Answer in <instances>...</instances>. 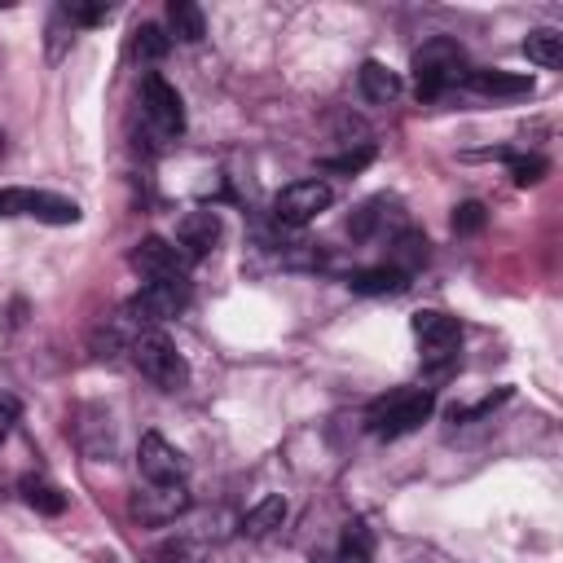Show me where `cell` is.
Wrapping results in <instances>:
<instances>
[{"label":"cell","mask_w":563,"mask_h":563,"mask_svg":"<svg viewBox=\"0 0 563 563\" xmlns=\"http://www.w3.org/2000/svg\"><path fill=\"white\" fill-rule=\"evenodd\" d=\"M413 339L422 343V374H427V383H444L457 369V347H462L457 317L422 308V312H413Z\"/></svg>","instance_id":"6da1fadb"},{"label":"cell","mask_w":563,"mask_h":563,"mask_svg":"<svg viewBox=\"0 0 563 563\" xmlns=\"http://www.w3.org/2000/svg\"><path fill=\"white\" fill-rule=\"evenodd\" d=\"M167 48H172V35H167L163 26L141 22V26L132 31V57H141V62H158V57H167Z\"/></svg>","instance_id":"ffe728a7"},{"label":"cell","mask_w":563,"mask_h":563,"mask_svg":"<svg viewBox=\"0 0 563 563\" xmlns=\"http://www.w3.org/2000/svg\"><path fill=\"white\" fill-rule=\"evenodd\" d=\"M167 31L180 40V44H198L207 35V18L194 0H172L167 4Z\"/></svg>","instance_id":"2e32d148"},{"label":"cell","mask_w":563,"mask_h":563,"mask_svg":"<svg viewBox=\"0 0 563 563\" xmlns=\"http://www.w3.org/2000/svg\"><path fill=\"white\" fill-rule=\"evenodd\" d=\"M132 361H136V369H141L154 387H163V391H180L185 378H189L185 356L176 352V343H172L163 330H141V334L132 339Z\"/></svg>","instance_id":"277c9868"},{"label":"cell","mask_w":563,"mask_h":563,"mask_svg":"<svg viewBox=\"0 0 563 563\" xmlns=\"http://www.w3.org/2000/svg\"><path fill=\"white\" fill-rule=\"evenodd\" d=\"M545 172H550V163H545L541 154H528V158H510V176H515V185H523V189H528V185H537Z\"/></svg>","instance_id":"d4e9b609"},{"label":"cell","mask_w":563,"mask_h":563,"mask_svg":"<svg viewBox=\"0 0 563 563\" xmlns=\"http://www.w3.org/2000/svg\"><path fill=\"white\" fill-rule=\"evenodd\" d=\"M189 303V277H163V282H145L132 299H128V321L132 325H145V330H158L163 321H172L180 308Z\"/></svg>","instance_id":"5b68a950"},{"label":"cell","mask_w":563,"mask_h":563,"mask_svg":"<svg viewBox=\"0 0 563 563\" xmlns=\"http://www.w3.org/2000/svg\"><path fill=\"white\" fill-rule=\"evenodd\" d=\"M462 84L484 97H528L532 92V75H510V70H466Z\"/></svg>","instance_id":"4fadbf2b"},{"label":"cell","mask_w":563,"mask_h":563,"mask_svg":"<svg viewBox=\"0 0 563 563\" xmlns=\"http://www.w3.org/2000/svg\"><path fill=\"white\" fill-rule=\"evenodd\" d=\"M484 220H488V211H484V202H462L457 211H453V233H479L484 229Z\"/></svg>","instance_id":"4316f807"},{"label":"cell","mask_w":563,"mask_h":563,"mask_svg":"<svg viewBox=\"0 0 563 563\" xmlns=\"http://www.w3.org/2000/svg\"><path fill=\"white\" fill-rule=\"evenodd\" d=\"M220 242V216L216 211H185L180 224H176V246L189 255V260H202L207 251H216Z\"/></svg>","instance_id":"7c38bea8"},{"label":"cell","mask_w":563,"mask_h":563,"mask_svg":"<svg viewBox=\"0 0 563 563\" xmlns=\"http://www.w3.org/2000/svg\"><path fill=\"white\" fill-rule=\"evenodd\" d=\"M356 84H361V97L365 101H374V106H387V101H396V92H400V75L396 70H387L383 62H361V70H356Z\"/></svg>","instance_id":"5bb4252c"},{"label":"cell","mask_w":563,"mask_h":563,"mask_svg":"<svg viewBox=\"0 0 563 563\" xmlns=\"http://www.w3.org/2000/svg\"><path fill=\"white\" fill-rule=\"evenodd\" d=\"M62 18L70 22V26H97V22H106L110 18V4L106 0H66L62 4Z\"/></svg>","instance_id":"603a6c76"},{"label":"cell","mask_w":563,"mask_h":563,"mask_svg":"<svg viewBox=\"0 0 563 563\" xmlns=\"http://www.w3.org/2000/svg\"><path fill=\"white\" fill-rule=\"evenodd\" d=\"M347 286H352L356 295H400V290L409 286V277H405L400 268H391V264H378V268H361V273H352Z\"/></svg>","instance_id":"9a60e30c"},{"label":"cell","mask_w":563,"mask_h":563,"mask_svg":"<svg viewBox=\"0 0 563 563\" xmlns=\"http://www.w3.org/2000/svg\"><path fill=\"white\" fill-rule=\"evenodd\" d=\"M13 422H18V405H13L9 396H0V444L9 440V431H13Z\"/></svg>","instance_id":"83f0119b"},{"label":"cell","mask_w":563,"mask_h":563,"mask_svg":"<svg viewBox=\"0 0 563 563\" xmlns=\"http://www.w3.org/2000/svg\"><path fill=\"white\" fill-rule=\"evenodd\" d=\"M330 202H334V189L325 180H295L273 198V220L286 229H299V224L317 220Z\"/></svg>","instance_id":"52a82bcc"},{"label":"cell","mask_w":563,"mask_h":563,"mask_svg":"<svg viewBox=\"0 0 563 563\" xmlns=\"http://www.w3.org/2000/svg\"><path fill=\"white\" fill-rule=\"evenodd\" d=\"M22 497H26V506H35L40 515H62V510H66V493H62L57 484H48V479H22Z\"/></svg>","instance_id":"44dd1931"},{"label":"cell","mask_w":563,"mask_h":563,"mask_svg":"<svg viewBox=\"0 0 563 563\" xmlns=\"http://www.w3.org/2000/svg\"><path fill=\"white\" fill-rule=\"evenodd\" d=\"M0 216H35L48 224H75L79 207L70 198H57L44 189H0Z\"/></svg>","instance_id":"9c48e42d"},{"label":"cell","mask_w":563,"mask_h":563,"mask_svg":"<svg viewBox=\"0 0 563 563\" xmlns=\"http://www.w3.org/2000/svg\"><path fill=\"white\" fill-rule=\"evenodd\" d=\"M466 53L457 48V40H449V35H435V40H427L418 53H413V88H418V97H440V92H449L453 84H462L466 79Z\"/></svg>","instance_id":"3957f363"},{"label":"cell","mask_w":563,"mask_h":563,"mask_svg":"<svg viewBox=\"0 0 563 563\" xmlns=\"http://www.w3.org/2000/svg\"><path fill=\"white\" fill-rule=\"evenodd\" d=\"M141 110H145V123L154 128L158 141H176L185 132V101L158 70H150L141 79Z\"/></svg>","instance_id":"8992f818"},{"label":"cell","mask_w":563,"mask_h":563,"mask_svg":"<svg viewBox=\"0 0 563 563\" xmlns=\"http://www.w3.org/2000/svg\"><path fill=\"white\" fill-rule=\"evenodd\" d=\"M334 563H369V532L361 523H347L343 528V541H339Z\"/></svg>","instance_id":"7402d4cb"},{"label":"cell","mask_w":563,"mask_h":563,"mask_svg":"<svg viewBox=\"0 0 563 563\" xmlns=\"http://www.w3.org/2000/svg\"><path fill=\"white\" fill-rule=\"evenodd\" d=\"M282 519H286V497H264L260 506H251L246 515H242V532L246 537H268L273 528H282Z\"/></svg>","instance_id":"ac0fdd59"},{"label":"cell","mask_w":563,"mask_h":563,"mask_svg":"<svg viewBox=\"0 0 563 563\" xmlns=\"http://www.w3.org/2000/svg\"><path fill=\"white\" fill-rule=\"evenodd\" d=\"M136 466L145 475V484H185V453L176 444H167L158 431H145L141 444H136Z\"/></svg>","instance_id":"30bf717a"},{"label":"cell","mask_w":563,"mask_h":563,"mask_svg":"<svg viewBox=\"0 0 563 563\" xmlns=\"http://www.w3.org/2000/svg\"><path fill=\"white\" fill-rule=\"evenodd\" d=\"M383 207H387V198H369V202L352 216V224H347V229H352V238H369V233L378 229V220H383Z\"/></svg>","instance_id":"484cf974"},{"label":"cell","mask_w":563,"mask_h":563,"mask_svg":"<svg viewBox=\"0 0 563 563\" xmlns=\"http://www.w3.org/2000/svg\"><path fill=\"white\" fill-rule=\"evenodd\" d=\"M523 57H528V62H537V66H545V70H554V66L563 62V35H559V31H550V26L532 31V35L523 40Z\"/></svg>","instance_id":"d6986e66"},{"label":"cell","mask_w":563,"mask_h":563,"mask_svg":"<svg viewBox=\"0 0 563 563\" xmlns=\"http://www.w3.org/2000/svg\"><path fill=\"white\" fill-rule=\"evenodd\" d=\"M427 264V238L418 229H400L391 238V268H400L405 277H413Z\"/></svg>","instance_id":"e0dca14e"},{"label":"cell","mask_w":563,"mask_h":563,"mask_svg":"<svg viewBox=\"0 0 563 563\" xmlns=\"http://www.w3.org/2000/svg\"><path fill=\"white\" fill-rule=\"evenodd\" d=\"M369 163H374V145H369V141H361V145L347 150V154H330V158H321L325 172H343V176H352V172H361V167H369Z\"/></svg>","instance_id":"cb8c5ba5"},{"label":"cell","mask_w":563,"mask_h":563,"mask_svg":"<svg viewBox=\"0 0 563 563\" xmlns=\"http://www.w3.org/2000/svg\"><path fill=\"white\" fill-rule=\"evenodd\" d=\"M435 409V396L427 387H396L391 396L374 400L369 413H365V427L378 435V440H400L409 431H418Z\"/></svg>","instance_id":"7a4b0ae2"},{"label":"cell","mask_w":563,"mask_h":563,"mask_svg":"<svg viewBox=\"0 0 563 563\" xmlns=\"http://www.w3.org/2000/svg\"><path fill=\"white\" fill-rule=\"evenodd\" d=\"M185 506H189V488L185 484H150L145 493L132 497V519L158 528V523H172Z\"/></svg>","instance_id":"8fae6325"},{"label":"cell","mask_w":563,"mask_h":563,"mask_svg":"<svg viewBox=\"0 0 563 563\" xmlns=\"http://www.w3.org/2000/svg\"><path fill=\"white\" fill-rule=\"evenodd\" d=\"M128 264H132L145 282H163V277H189V264H194V260H189L176 242H167V238L150 233V238H141V242L132 246Z\"/></svg>","instance_id":"ba28073f"},{"label":"cell","mask_w":563,"mask_h":563,"mask_svg":"<svg viewBox=\"0 0 563 563\" xmlns=\"http://www.w3.org/2000/svg\"><path fill=\"white\" fill-rule=\"evenodd\" d=\"M0 154H4V132H0Z\"/></svg>","instance_id":"f1b7e54d"}]
</instances>
